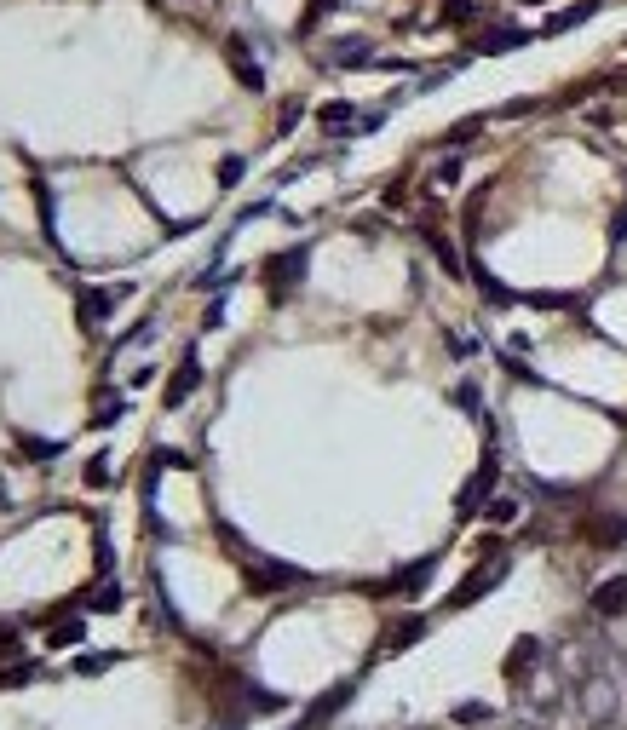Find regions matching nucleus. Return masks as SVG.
<instances>
[{"label": "nucleus", "mask_w": 627, "mask_h": 730, "mask_svg": "<svg viewBox=\"0 0 627 730\" xmlns=\"http://www.w3.org/2000/svg\"><path fill=\"white\" fill-rule=\"evenodd\" d=\"M622 696L627 690L610 679V673H593L587 685H581V725H610L616 713H622Z\"/></svg>", "instance_id": "obj_1"}, {"label": "nucleus", "mask_w": 627, "mask_h": 730, "mask_svg": "<svg viewBox=\"0 0 627 730\" xmlns=\"http://www.w3.org/2000/svg\"><path fill=\"white\" fill-rule=\"evenodd\" d=\"M351 696H357V679H340V685H328L323 696H317V702L305 708V719H300L294 730H317V725H328V719H334V713L346 708Z\"/></svg>", "instance_id": "obj_2"}, {"label": "nucleus", "mask_w": 627, "mask_h": 730, "mask_svg": "<svg viewBox=\"0 0 627 730\" xmlns=\"http://www.w3.org/2000/svg\"><path fill=\"white\" fill-rule=\"evenodd\" d=\"M501 575H507V558H495V564H478V570H472V575H466V581H461V587L449 593V604H455V610H466V604H478V598H484L489 587L501 581Z\"/></svg>", "instance_id": "obj_3"}, {"label": "nucleus", "mask_w": 627, "mask_h": 730, "mask_svg": "<svg viewBox=\"0 0 627 730\" xmlns=\"http://www.w3.org/2000/svg\"><path fill=\"white\" fill-rule=\"evenodd\" d=\"M225 64H231V75H236V81H242L248 92H265V69L248 58V41H242V35H231V41H225Z\"/></svg>", "instance_id": "obj_4"}, {"label": "nucleus", "mask_w": 627, "mask_h": 730, "mask_svg": "<svg viewBox=\"0 0 627 730\" xmlns=\"http://www.w3.org/2000/svg\"><path fill=\"white\" fill-rule=\"evenodd\" d=\"M541 662H547V644H541V639H518L507 650L501 673H507V679H524V673H530V667H541Z\"/></svg>", "instance_id": "obj_5"}, {"label": "nucleus", "mask_w": 627, "mask_h": 730, "mask_svg": "<svg viewBox=\"0 0 627 730\" xmlns=\"http://www.w3.org/2000/svg\"><path fill=\"white\" fill-rule=\"evenodd\" d=\"M627 610V575H610V581H599V587H593V616H622Z\"/></svg>", "instance_id": "obj_6"}, {"label": "nucleus", "mask_w": 627, "mask_h": 730, "mask_svg": "<svg viewBox=\"0 0 627 730\" xmlns=\"http://www.w3.org/2000/svg\"><path fill=\"white\" fill-rule=\"evenodd\" d=\"M530 41V29H484L478 41H472V52H484V58H501V52H512V46Z\"/></svg>", "instance_id": "obj_7"}, {"label": "nucleus", "mask_w": 627, "mask_h": 730, "mask_svg": "<svg viewBox=\"0 0 627 730\" xmlns=\"http://www.w3.org/2000/svg\"><path fill=\"white\" fill-rule=\"evenodd\" d=\"M202 386V363H196V357H185V363H179V374H173V386L162 391L167 397V409H179V403H185L190 391Z\"/></svg>", "instance_id": "obj_8"}, {"label": "nucleus", "mask_w": 627, "mask_h": 730, "mask_svg": "<svg viewBox=\"0 0 627 730\" xmlns=\"http://www.w3.org/2000/svg\"><path fill=\"white\" fill-rule=\"evenodd\" d=\"M420 633H426V621H420V616L392 621V627H386V639H380V656H392V650H409V644H415Z\"/></svg>", "instance_id": "obj_9"}, {"label": "nucleus", "mask_w": 627, "mask_h": 730, "mask_svg": "<svg viewBox=\"0 0 627 730\" xmlns=\"http://www.w3.org/2000/svg\"><path fill=\"white\" fill-rule=\"evenodd\" d=\"M121 294H127V282H121V288H93V294H81V322H87V328H98V322H104V311H110Z\"/></svg>", "instance_id": "obj_10"}, {"label": "nucleus", "mask_w": 627, "mask_h": 730, "mask_svg": "<svg viewBox=\"0 0 627 730\" xmlns=\"http://www.w3.org/2000/svg\"><path fill=\"white\" fill-rule=\"evenodd\" d=\"M599 12V0H576V6H564V12H553V18L541 23V35H564V29H576V23H587Z\"/></svg>", "instance_id": "obj_11"}, {"label": "nucleus", "mask_w": 627, "mask_h": 730, "mask_svg": "<svg viewBox=\"0 0 627 730\" xmlns=\"http://www.w3.org/2000/svg\"><path fill=\"white\" fill-rule=\"evenodd\" d=\"M300 581V570H288V564H259V570H248V587H259V593H277V587H294Z\"/></svg>", "instance_id": "obj_12"}, {"label": "nucleus", "mask_w": 627, "mask_h": 730, "mask_svg": "<svg viewBox=\"0 0 627 730\" xmlns=\"http://www.w3.org/2000/svg\"><path fill=\"white\" fill-rule=\"evenodd\" d=\"M334 64L340 69H374L380 58L369 52V41H334Z\"/></svg>", "instance_id": "obj_13"}, {"label": "nucleus", "mask_w": 627, "mask_h": 730, "mask_svg": "<svg viewBox=\"0 0 627 730\" xmlns=\"http://www.w3.org/2000/svg\"><path fill=\"white\" fill-rule=\"evenodd\" d=\"M426 248L438 253V265H443V271H449V276H466V265H461V253L449 248V236H438V230H426Z\"/></svg>", "instance_id": "obj_14"}, {"label": "nucleus", "mask_w": 627, "mask_h": 730, "mask_svg": "<svg viewBox=\"0 0 627 730\" xmlns=\"http://www.w3.org/2000/svg\"><path fill=\"white\" fill-rule=\"evenodd\" d=\"M317 121H323L328 133H340V127H357V110H351L346 98H334V104H323V110H317Z\"/></svg>", "instance_id": "obj_15"}, {"label": "nucleus", "mask_w": 627, "mask_h": 730, "mask_svg": "<svg viewBox=\"0 0 627 730\" xmlns=\"http://www.w3.org/2000/svg\"><path fill=\"white\" fill-rule=\"evenodd\" d=\"M587 535H593L599 547H610V541H627V518H599V524L587 529Z\"/></svg>", "instance_id": "obj_16"}, {"label": "nucleus", "mask_w": 627, "mask_h": 730, "mask_svg": "<svg viewBox=\"0 0 627 730\" xmlns=\"http://www.w3.org/2000/svg\"><path fill=\"white\" fill-rule=\"evenodd\" d=\"M334 6H340V0H311V6L300 12V23H294V29H300V35H311V29H317V23H323L328 12H334Z\"/></svg>", "instance_id": "obj_17"}, {"label": "nucleus", "mask_w": 627, "mask_h": 730, "mask_svg": "<svg viewBox=\"0 0 627 730\" xmlns=\"http://www.w3.org/2000/svg\"><path fill=\"white\" fill-rule=\"evenodd\" d=\"M438 18H449V23H472V18H478V6H472V0H443V6H438Z\"/></svg>", "instance_id": "obj_18"}, {"label": "nucleus", "mask_w": 627, "mask_h": 730, "mask_svg": "<svg viewBox=\"0 0 627 730\" xmlns=\"http://www.w3.org/2000/svg\"><path fill=\"white\" fill-rule=\"evenodd\" d=\"M455 725H489V708L484 702H461L455 708Z\"/></svg>", "instance_id": "obj_19"}, {"label": "nucleus", "mask_w": 627, "mask_h": 730, "mask_svg": "<svg viewBox=\"0 0 627 730\" xmlns=\"http://www.w3.org/2000/svg\"><path fill=\"white\" fill-rule=\"evenodd\" d=\"M518 512H524L518 501H495L489 506V524H518Z\"/></svg>", "instance_id": "obj_20"}, {"label": "nucleus", "mask_w": 627, "mask_h": 730, "mask_svg": "<svg viewBox=\"0 0 627 730\" xmlns=\"http://www.w3.org/2000/svg\"><path fill=\"white\" fill-rule=\"evenodd\" d=\"M242 173H248V161H242V156H225V161H219V184H236Z\"/></svg>", "instance_id": "obj_21"}, {"label": "nucleus", "mask_w": 627, "mask_h": 730, "mask_svg": "<svg viewBox=\"0 0 627 730\" xmlns=\"http://www.w3.org/2000/svg\"><path fill=\"white\" fill-rule=\"evenodd\" d=\"M116 414H127V397H98V426H110V420H116Z\"/></svg>", "instance_id": "obj_22"}, {"label": "nucleus", "mask_w": 627, "mask_h": 730, "mask_svg": "<svg viewBox=\"0 0 627 730\" xmlns=\"http://www.w3.org/2000/svg\"><path fill=\"white\" fill-rule=\"evenodd\" d=\"M70 644H81V621H75V627H58V633H52V650H70Z\"/></svg>", "instance_id": "obj_23"}, {"label": "nucleus", "mask_w": 627, "mask_h": 730, "mask_svg": "<svg viewBox=\"0 0 627 730\" xmlns=\"http://www.w3.org/2000/svg\"><path fill=\"white\" fill-rule=\"evenodd\" d=\"M93 610H121V587H98Z\"/></svg>", "instance_id": "obj_24"}, {"label": "nucleus", "mask_w": 627, "mask_h": 730, "mask_svg": "<svg viewBox=\"0 0 627 730\" xmlns=\"http://www.w3.org/2000/svg\"><path fill=\"white\" fill-rule=\"evenodd\" d=\"M455 179H461V161H443V167H438V184H443V190H449V184H455Z\"/></svg>", "instance_id": "obj_25"}, {"label": "nucleus", "mask_w": 627, "mask_h": 730, "mask_svg": "<svg viewBox=\"0 0 627 730\" xmlns=\"http://www.w3.org/2000/svg\"><path fill=\"white\" fill-rule=\"evenodd\" d=\"M512 730H547V725H541V719H518Z\"/></svg>", "instance_id": "obj_26"}]
</instances>
